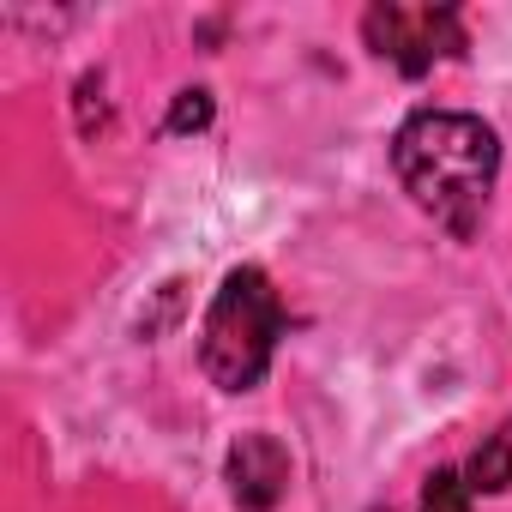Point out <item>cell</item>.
<instances>
[{
	"mask_svg": "<svg viewBox=\"0 0 512 512\" xmlns=\"http://www.w3.org/2000/svg\"><path fill=\"white\" fill-rule=\"evenodd\" d=\"M464 482H470V494H506V488H512V428L494 434V440L470 458Z\"/></svg>",
	"mask_w": 512,
	"mask_h": 512,
	"instance_id": "5",
	"label": "cell"
},
{
	"mask_svg": "<svg viewBox=\"0 0 512 512\" xmlns=\"http://www.w3.org/2000/svg\"><path fill=\"white\" fill-rule=\"evenodd\" d=\"M223 482L241 512H272L290 494V452L272 434H241L223 458Z\"/></svg>",
	"mask_w": 512,
	"mask_h": 512,
	"instance_id": "4",
	"label": "cell"
},
{
	"mask_svg": "<svg viewBox=\"0 0 512 512\" xmlns=\"http://www.w3.org/2000/svg\"><path fill=\"white\" fill-rule=\"evenodd\" d=\"M422 512H470V482L458 470H434L422 482Z\"/></svg>",
	"mask_w": 512,
	"mask_h": 512,
	"instance_id": "6",
	"label": "cell"
},
{
	"mask_svg": "<svg viewBox=\"0 0 512 512\" xmlns=\"http://www.w3.org/2000/svg\"><path fill=\"white\" fill-rule=\"evenodd\" d=\"M392 169L440 229L470 241L500 175V139L464 109H416L392 139Z\"/></svg>",
	"mask_w": 512,
	"mask_h": 512,
	"instance_id": "1",
	"label": "cell"
},
{
	"mask_svg": "<svg viewBox=\"0 0 512 512\" xmlns=\"http://www.w3.org/2000/svg\"><path fill=\"white\" fill-rule=\"evenodd\" d=\"M284 338V302L260 266H235L205 308L199 326V368L217 392H253L266 380Z\"/></svg>",
	"mask_w": 512,
	"mask_h": 512,
	"instance_id": "2",
	"label": "cell"
},
{
	"mask_svg": "<svg viewBox=\"0 0 512 512\" xmlns=\"http://www.w3.org/2000/svg\"><path fill=\"white\" fill-rule=\"evenodd\" d=\"M211 127V91H181L169 109V133H205Z\"/></svg>",
	"mask_w": 512,
	"mask_h": 512,
	"instance_id": "7",
	"label": "cell"
},
{
	"mask_svg": "<svg viewBox=\"0 0 512 512\" xmlns=\"http://www.w3.org/2000/svg\"><path fill=\"white\" fill-rule=\"evenodd\" d=\"M362 37H368V49L380 61H392L410 79H422L434 61L464 49V31H458L452 7H368Z\"/></svg>",
	"mask_w": 512,
	"mask_h": 512,
	"instance_id": "3",
	"label": "cell"
}]
</instances>
